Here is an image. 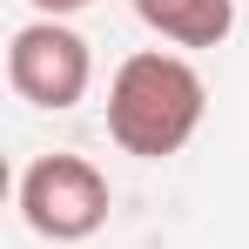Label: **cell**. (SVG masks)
<instances>
[{"label":"cell","instance_id":"1","mask_svg":"<svg viewBox=\"0 0 249 249\" xmlns=\"http://www.w3.org/2000/svg\"><path fill=\"white\" fill-rule=\"evenodd\" d=\"M202 115H209V88L196 74V61H182L168 47L128 54L108 81V135H115L122 155L168 162L196 142Z\"/></svg>","mask_w":249,"mask_h":249},{"label":"cell","instance_id":"4","mask_svg":"<svg viewBox=\"0 0 249 249\" xmlns=\"http://www.w3.org/2000/svg\"><path fill=\"white\" fill-rule=\"evenodd\" d=\"M128 7L168 47H222L236 34V0H128Z\"/></svg>","mask_w":249,"mask_h":249},{"label":"cell","instance_id":"5","mask_svg":"<svg viewBox=\"0 0 249 249\" xmlns=\"http://www.w3.org/2000/svg\"><path fill=\"white\" fill-rule=\"evenodd\" d=\"M41 20H68V14H81V7H94V0H27Z\"/></svg>","mask_w":249,"mask_h":249},{"label":"cell","instance_id":"3","mask_svg":"<svg viewBox=\"0 0 249 249\" xmlns=\"http://www.w3.org/2000/svg\"><path fill=\"white\" fill-rule=\"evenodd\" d=\"M7 81H14L20 101L61 115V108H74L88 94L94 54H88V41L68 20H27V27H14V41H7Z\"/></svg>","mask_w":249,"mask_h":249},{"label":"cell","instance_id":"2","mask_svg":"<svg viewBox=\"0 0 249 249\" xmlns=\"http://www.w3.org/2000/svg\"><path fill=\"white\" fill-rule=\"evenodd\" d=\"M108 209H115V189L88 155H41L20 175V215L47 243H88L108 222Z\"/></svg>","mask_w":249,"mask_h":249}]
</instances>
